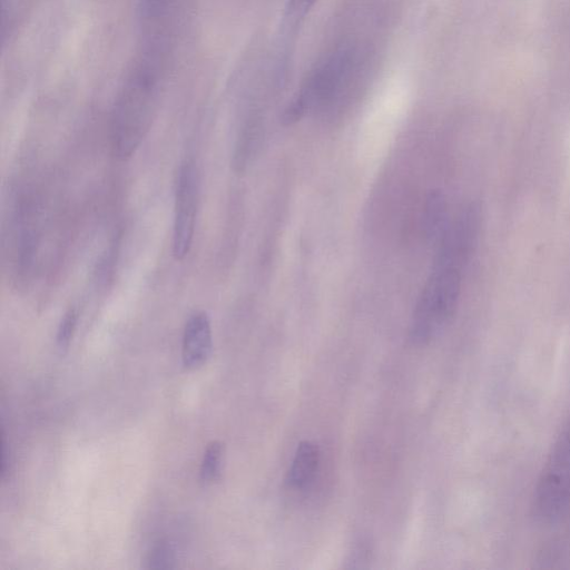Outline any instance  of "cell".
Wrapping results in <instances>:
<instances>
[{
  "instance_id": "1",
  "label": "cell",
  "mask_w": 570,
  "mask_h": 570,
  "mask_svg": "<svg viewBox=\"0 0 570 570\" xmlns=\"http://www.w3.org/2000/svg\"><path fill=\"white\" fill-rule=\"evenodd\" d=\"M363 57L351 43L341 45L308 71L299 89L282 114L284 125H293L308 111L324 109L347 96L363 73Z\"/></svg>"
},
{
  "instance_id": "2",
  "label": "cell",
  "mask_w": 570,
  "mask_h": 570,
  "mask_svg": "<svg viewBox=\"0 0 570 570\" xmlns=\"http://www.w3.org/2000/svg\"><path fill=\"white\" fill-rule=\"evenodd\" d=\"M160 76L136 65L121 88L112 111L111 146L120 160L129 159L149 131Z\"/></svg>"
},
{
  "instance_id": "3",
  "label": "cell",
  "mask_w": 570,
  "mask_h": 570,
  "mask_svg": "<svg viewBox=\"0 0 570 570\" xmlns=\"http://www.w3.org/2000/svg\"><path fill=\"white\" fill-rule=\"evenodd\" d=\"M460 267L434 264L411 318L409 336L415 345L430 343L445 326L456 306Z\"/></svg>"
},
{
  "instance_id": "4",
  "label": "cell",
  "mask_w": 570,
  "mask_h": 570,
  "mask_svg": "<svg viewBox=\"0 0 570 570\" xmlns=\"http://www.w3.org/2000/svg\"><path fill=\"white\" fill-rule=\"evenodd\" d=\"M570 504V419L562 428L546 460L534 490L537 518L551 523L562 517Z\"/></svg>"
},
{
  "instance_id": "5",
  "label": "cell",
  "mask_w": 570,
  "mask_h": 570,
  "mask_svg": "<svg viewBox=\"0 0 570 570\" xmlns=\"http://www.w3.org/2000/svg\"><path fill=\"white\" fill-rule=\"evenodd\" d=\"M199 199V176L193 161H184L178 170L175 189L173 255L183 261L189 253Z\"/></svg>"
},
{
  "instance_id": "6",
  "label": "cell",
  "mask_w": 570,
  "mask_h": 570,
  "mask_svg": "<svg viewBox=\"0 0 570 570\" xmlns=\"http://www.w3.org/2000/svg\"><path fill=\"white\" fill-rule=\"evenodd\" d=\"M212 352V327L205 312L193 313L186 322L183 335V362L188 368L206 363Z\"/></svg>"
},
{
  "instance_id": "7",
  "label": "cell",
  "mask_w": 570,
  "mask_h": 570,
  "mask_svg": "<svg viewBox=\"0 0 570 570\" xmlns=\"http://www.w3.org/2000/svg\"><path fill=\"white\" fill-rule=\"evenodd\" d=\"M318 463V448L309 441H302L287 474L288 485L296 490L306 488L314 479Z\"/></svg>"
},
{
  "instance_id": "8",
  "label": "cell",
  "mask_w": 570,
  "mask_h": 570,
  "mask_svg": "<svg viewBox=\"0 0 570 570\" xmlns=\"http://www.w3.org/2000/svg\"><path fill=\"white\" fill-rule=\"evenodd\" d=\"M445 215V203L439 191L431 193L425 202L423 229L426 237L435 238L442 236V226Z\"/></svg>"
},
{
  "instance_id": "9",
  "label": "cell",
  "mask_w": 570,
  "mask_h": 570,
  "mask_svg": "<svg viewBox=\"0 0 570 570\" xmlns=\"http://www.w3.org/2000/svg\"><path fill=\"white\" fill-rule=\"evenodd\" d=\"M316 2L317 0H287L282 20L283 32L289 37L294 35Z\"/></svg>"
},
{
  "instance_id": "10",
  "label": "cell",
  "mask_w": 570,
  "mask_h": 570,
  "mask_svg": "<svg viewBox=\"0 0 570 570\" xmlns=\"http://www.w3.org/2000/svg\"><path fill=\"white\" fill-rule=\"evenodd\" d=\"M224 460V444L219 441L210 442L203 456L200 465V481L208 484L215 481L222 472Z\"/></svg>"
},
{
  "instance_id": "11",
  "label": "cell",
  "mask_w": 570,
  "mask_h": 570,
  "mask_svg": "<svg viewBox=\"0 0 570 570\" xmlns=\"http://www.w3.org/2000/svg\"><path fill=\"white\" fill-rule=\"evenodd\" d=\"M148 569H173L176 568V554L174 548L165 541L154 546L146 559Z\"/></svg>"
},
{
  "instance_id": "12",
  "label": "cell",
  "mask_w": 570,
  "mask_h": 570,
  "mask_svg": "<svg viewBox=\"0 0 570 570\" xmlns=\"http://www.w3.org/2000/svg\"><path fill=\"white\" fill-rule=\"evenodd\" d=\"M78 321V312L76 307H70L65 313L57 332V345L59 350L65 351L70 344Z\"/></svg>"
},
{
  "instance_id": "13",
  "label": "cell",
  "mask_w": 570,
  "mask_h": 570,
  "mask_svg": "<svg viewBox=\"0 0 570 570\" xmlns=\"http://www.w3.org/2000/svg\"><path fill=\"white\" fill-rule=\"evenodd\" d=\"M368 552L370 550L365 546H358L351 557V562H353V564L354 562H365L364 560H367Z\"/></svg>"
}]
</instances>
